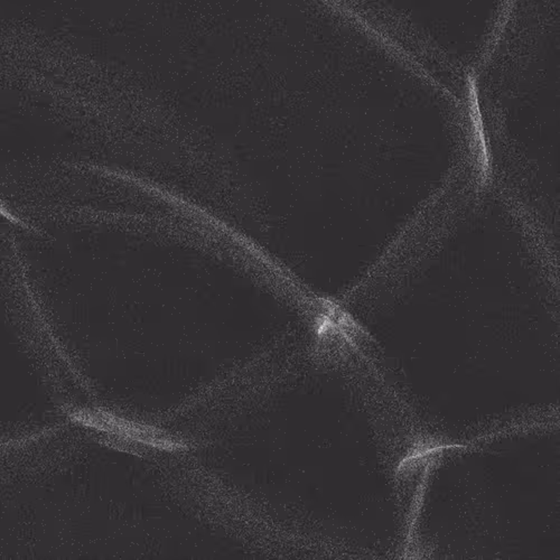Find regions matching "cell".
I'll use <instances>...</instances> for the list:
<instances>
[{"label":"cell","mask_w":560,"mask_h":560,"mask_svg":"<svg viewBox=\"0 0 560 560\" xmlns=\"http://www.w3.org/2000/svg\"><path fill=\"white\" fill-rule=\"evenodd\" d=\"M470 97H471L472 118H473L474 129H475V137H477V144H479V147H481L482 165H483V172L485 173L489 167V156H487V144H485L484 133H483V128H482L475 84L473 81L470 82Z\"/></svg>","instance_id":"6da1fadb"}]
</instances>
